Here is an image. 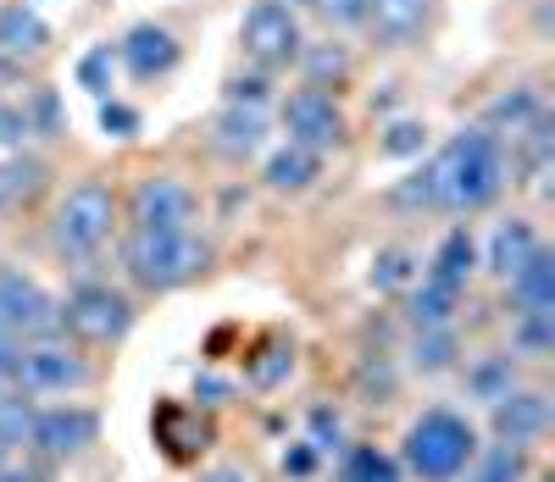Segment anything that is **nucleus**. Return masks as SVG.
Instances as JSON below:
<instances>
[{
  "label": "nucleus",
  "instance_id": "obj_1",
  "mask_svg": "<svg viewBox=\"0 0 555 482\" xmlns=\"http://www.w3.org/2000/svg\"><path fill=\"white\" fill-rule=\"evenodd\" d=\"M505 183H512V161H505L494 128H461L428 161V200L439 211H455V217H473V211L494 206L505 195Z\"/></svg>",
  "mask_w": 555,
  "mask_h": 482
},
{
  "label": "nucleus",
  "instance_id": "obj_2",
  "mask_svg": "<svg viewBox=\"0 0 555 482\" xmlns=\"http://www.w3.org/2000/svg\"><path fill=\"white\" fill-rule=\"evenodd\" d=\"M478 421L467 411L450 405H428L423 416H411V427L400 432V471L416 482H455L467 471V460L478 455Z\"/></svg>",
  "mask_w": 555,
  "mask_h": 482
},
{
  "label": "nucleus",
  "instance_id": "obj_3",
  "mask_svg": "<svg viewBox=\"0 0 555 482\" xmlns=\"http://www.w3.org/2000/svg\"><path fill=\"white\" fill-rule=\"evenodd\" d=\"M122 266L139 288L172 295V288L195 283L211 266V245L195 227H133L122 245Z\"/></svg>",
  "mask_w": 555,
  "mask_h": 482
},
{
  "label": "nucleus",
  "instance_id": "obj_4",
  "mask_svg": "<svg viewBox=\"0 0 555 482\" xmlns=\"http://www.w3.org/2000/svg\"><path fill=\"white\" fill-rule=\"evenodd\" d=\"M133 327V300L112 283H78L67 300H56V333H67L83 350H112Z\"/></svg>",
  "mask_w": 555,
  "mask_h": 482
},
{
  "label": "nucleus",
  "instance_id": "obj_5",
  "mask_svg": "<svg viewBox=\"0 0 555 482\" xmlns=\"http://www.w3.org/2000/svg\"><path fill=\"white\" fill-rule=\"evenodd\" d=\"M112 227H117V195L101 178L73 183L56 206V217H51V238H56L62 256H95L112 238Z\"/></svg>",
  "mask_w": 555,
  "mask_h": 482
},
{
  "label": "nucleus",
  "instance_id": "obj_6",
  "mask_svg": "<svg viewBox=\"0 0 555 482\" xmlns=\"http://www.w3.org/2000/svg\"><path fill=\"white\" fill-rule=\"evenodd\" d=\"M240 44H245V62L256 73H284L300 62L306 51V34H300V12L289 0H256L240 23Z\"/></svg>",
  "mask_w": 555,
  "mask_h": 482
},
{
  "label": "nucleus",
  "instance_id": "obj_7",
  "mask_svg": "<svg viewBox=\"0 0 555 482\" xmlns=\"http://www.w3.org/2000/svg\"><path fill=\"white\" fill-rule=\"evenodd\" d=\"M278 117H284L289 144H300V151H317V156L339 151V144L350 139V122H345L339 101H334L328 89H317V83L289 89V94H284V106H278Z\"/></svg>",
  "mask_w": 555,
  "mask_h": 482
},
{
  "label": "nucleus",
  "instance_id": "obj_8",
  "mask_svg": "<svg viewBox=\"0 0 555 482\" xmlns=\"http://www.w3.org/2000/svg\"><path fill=\"white\" fill-rule=\"evenodd\" d=\"M23 444L34 455H44V460H73L89 444H101V416L89 411V405H78V400L34 405V421H28V439Z\"/></svg>",
  "mask_w": 555,
  "mask_h": 482
},
{
  "label": "nucleus",
  "instance_id": "obj_9",
  "mask_svg": "<svg viewBox=\"0 0 555 482\" xmlns=\"http://www.w3.org/2000/svg\"><path fill=\"white\" fill-rule=\"evenodd\" d=\"M95 377L78 350H67L62 339H28L23 344V366H17V389L23 394H78Z\"/></svg>",
  "mask_w": 555,
  "mask_h": 482
},
{
  "label": "nucleus",
  "instance_id": "obj_10",
  "mask_svg": "<svg viewBox=\"0 0 555 482\" xmlns=\"http://www.w3.org/2000/svg\"><path fill=\"white\" fill-rule=\"evenodd\" d=\"M0 333H17V339H51L56 333V300L23 266H0Z\"/></svg>",
  "mask_w": 555,
  "mask_h": 482
},
{
  "label": "nucleus",
  "instance_id": "obj_11",
  "mask_svg": "<svg viewBox=\"0 0 555 482\" xmlns=\"http://www.w3.org/2000/svg\"><path fill=\"white\" fill-rule=\"evenodd\" d=\"M151 439L172 466H195L217 444V421H211V411H201L190 400H162L151 416Z\"/></svg>",
  "mask_w": 555,
  "mask_h": 482
},
{
  "label": "nucleus",
  "instance_id": "obj_12",
  "mask_svg": "<svg viewBox=\"0 0 555 482\" xmlns=\"http://www.w3.org/2000/svg\"><path fill=\"white\" fill-rule=\"evenodd\" d=\"M178 62H183V44H178V34L167 23H133L117 39V67L133 83H162Z\"/></svg>",
  "mask_w": 555,
  "mask_h": 482
},
{
  "label": "nucleus",
  "instance_id": "obj_13",
  "mask_svg": "<svg viewBox=\"0 0 555 482\" xmlns=\"http://www.w3.org/2000/svg\"><path fill=\"white\" fill-rule=\"evenodd\" d=\"M550 421H555V405H550V394H539V389H512L505 400L489 405V427H494L500 444L533 450L544 432H550Z\"/></svg>",
  "mask_w": 555,
  "mask_h": 482
},
{
  "label": "nucleus",
  "instance_id": "obj_14",
  "mask_svg": "<svg viewBox=\"0 0 555 482\" xmlns=\"http://www.w3.org/2000/svg\"><path fill=\"white\" fill-rule=\"evenodd\" d=\"M195 195L183 178H139L128 200V227H190Z\"/></svg>",
  "mask_w": 555,
  "mask_h": 482
},
{
  "label": "nucleus",
  "instance_id": "obj_15",
  "mask_svg": "<svg viewBox=\"0 0 555 482\" xmlns=\"http://www.w3.org/2000/svg\"><path fill=\"white\" fill-rule=\"evenodd\" d=\"M44 51H51V23H44L28 0H7V6H0V56L12 67H23Z\"/></svg>",
  "mask_w": 555,
  "mask_h": 482
},
{
  "label": "nucleus",
  "instance_id": "obj_16",
  "mask_svg": "<svg viewBox=\"0 0 555 482\" xmlns=\"http://www.w3.org/2000/svg\"><path fill=\"white\" fill-rule=\"evenodd\" d=\"M289 372H295V339H289V333H261V339L245 350V382L256 394L284 389Z\"/></svg>",
  "mask_w": 555,
  "mask_h": 482
},
{
  "label": "nucleus",
  "instance_id": "obj_17",
  "mask_svg": "<svg viewBox=\"0 0 555 482\" xmlns=\"http://www.w3.org/2000/svg\"><path fill=\"white\" fill-rule=\"evenodd\" d=\"M455 311H461V288H450V283L423 277V283L405 288V322H411L416 333H428V327H455Z\"/></svg>",
  "mask_w": 555,
  "mask_h": 482
},
{
  "label": "nucleus",
  "instance_id": "obj_18",
  "mask_svg": "<svg viewBox=\"0 0 555 482\" xmlns=\"http://www.w3.org/2000/svg\"><path fill=\"white\" fill-rule=\"evenodd\" d=\"M544 245V238L533 233V222H522V217H505L494 233H489V250H483V266L494 272V277H512L533 250Z\"/></svg>",
  "mask_w": 555,
  "mask_h": 482
},
{
  "label": "nucleus",
  "instance_id": "obj_19",
  "mask_svg": "<svg viewBox=\"0 0 555 482\" xmlns=\"http://www.w3.org/2000/svg\"><path fill=\"white\" fill-rule=\"evenodd\" d=\"M434 17V0H373V12H366V23H373V34L384 44H405L428 28Z\"/></svg>",
  "mask_w": 555,
  "mask_h": 482
},
{
  "label": "nucleus",
  "instance_id": "obj_20",
  "mask_svg": "<svg viewBox=\"0 0 555 482\" xmlns=\"http://www.w3.org/2000/svg\"><path fill=\"white\" fill-rule=\"evenodd\" d=\"M512 300H517V311H555V256L539 245L512 277Z\"/></svg>",
  "mask_w": 555,
  "mask_h": 482
},
{
  "label": "nucleus",
  "instance_id": "obj_21",
  "mask_svg": "<svg viewBox=\"0 0 555 482\" xmlns=\"http://www.w3.org/2000/svg\"><path fill=\"white\" fill-rule=\"evenodd\" d=\"M517 389V355L512 350H489V355H473L467 361V400L478 405H494Z\"/></svg>",
  "mask_w": 555,
  "mask_h": 482
},
{
  "label": "nucleus",
  "instance_id": "obj_22",
  "mask_svg": "<svg viewBox=\"0 0 555 482\" xmlns=\"http://www.w3.org/2000/svg\"><path fill=\"white\" fill-rule=\"evenodd\" d=\"M473 272H478V238H473L467 227H450V233L439 238V250H434V261H428L423 277L450 283V288H467Z\"/></svg>",
  "mask_w": 555,
  "mask_h": 482
},
{
  "label": "nucleus",
  "instance_id": "obj_23",
  "mask_svg": "<svg viewBox=\"0 0 555 482\" xmlns=\"http://www.w3.org/2000/svg\"><path fill=\"white\" fill-rule=\"evenodd\" d=\"M267 144V117H261V106H228L222 117H217V151L222 156H234V161H245V156H256Z\"/></svg>",
  "mask_w": 555,
  "mask_h": 482
},
{
  "label": "nucleus",
  "instance_id": "obj_24",
  "mask_svg": "<svg viewBox=\"0 0 555 482\" xmlns=\"http://www.w3.org/2000/svg\"><path fill=\"white\" fill-rule=\"evenodd\" d=\"M455 482H528V450L522 444H478V455L467 460Z\"/></svg>",
  "mask_w": 555,
  "mask_h": 482
},
{
  "label": "nucleus",
  "instance_id": "obj_25",
  "mask_svg": "<svg viewBox=\"0 0 555 482\" xmlns=\"http://www.w3.org/2000/svg\"><path fill=\"white\" fill-rule=\"evenodd\" d=\"M267 188L272 195H300V188H311L322 178V156L317 151H300V144H284L278 156H267Z\"/></svg>",
  "mask_w": 555,
  "mask_h": 482
},
{
  "label": "nucleus",
  "instance_id": "obj_26",
  "mask_svg": "<svg viewBox=\"0 0 555 482\" xmlns=\"http://www.w3.org/2000/svg\"><path fill=\"white\" fill-rule=\"evenodd\" d=\"M334 482H405V471H400V460H395L389 450H378V444H345Z\"/></svg>",
  "mask_w": 555,
  "mask_h": 482
},
{
  "label": "nucleus",
  "instance_id": "obj_27",
  "mask_svg": "<svg viewBox=\"0 0 555 482\" xmlns=\"http://www.w3.org/2000/svg\"><path fill=\"white\" fill-rule=\"evenodd\" d=\"M512 355H528V361L555 355V311H517V322H512Z\"/></svg>",
  "mask_w": 555,
  "mask_h": 482
},
{
  "label": "nucleus",
  "instance_id": "obj_28",
  "mask_svg": "<svg viewBox=\"0 0 555 482\" xmlns=\"http://www.w3.org/2000/svg\"><path fill=\"white\" fill-rule=\"evenodd\" d=\"M539 117H544V101H539L533 89H512V94H500V101L489 106V128H505L512 139L528 133Z\"/></svg>",
  "mask_w": 555,
  "mask_h": 482
},
{
  "label": "nucleus",
  "instance_id": "obj_29",
  "mask_svg": "<svg viewBox=\"0 0 555 482\" xmlns=\"http://www.w3.org/2000/svg\"><path fill=\"white\" fill-rule=\"evenodd\" d=\"M455 355H461L455 327H428V333H416V344H411V366L428 372V377H434V372H450Z\"/></svg>",
  "mask_w": 555,
  "mask_h": 482
},
{
  "label": "nucleus",
  "instance_id": "obj_30",
  "mask_svg": "<svg viewBox=\"0 0 555 482\" xmlns=\"http://www.w3.org/2000/svg\"><path fill=\"white\" fill-rule=\"evenodd\" d=\"M44 167L34 156H12V161H0V217H7L12 206H23L34 188H39Z\"/></svg>",
  "mask_w": 555,
  "mask_h": 482
},
{
  "label": "nucleus",
  "instance_id": "obj_31",
  "mask_svg": "<svg viewBox=\"0 0 555 482\" xmlns=\"http://www.w3.org/2000/svg\"><path fill=\"white\" fill-rule=\"evenodd\" d=\"M112 78H117V44H95V51L78 56V89H89L95 101L112 94Z\"/></svg>",
  "mask_w": 555,
  "mask_h": 482
},
{
  "label": "nucleus",
  "instance_id": "obj_32",
  "mask_svg": "<svg viewBox=\"0 0 555 482\" xmlns=\"http://www.w3.org/2000/svg\"><path fill=\"white\" fill-rule=\"evenodd\" d=\"M306 444L317 455H339L345 450V416L334 405H311L306 411Z\"/></svg>",
  "mask_w": 555,
  "mask_h": 482
},
{
  "label": "nucleus",
  "instance_id": "obj_33",
  "mask_svg": "<svg viewBox=\"0 0 555 482\" xmlns=\"http://www.w3.org/2000/svg\"><path fill=\"white\" fill-rule=\"evenodd\" d=\"M411 277H416V256L411 250H384L378 261H373V288H411Z\"/></svg>",
  "mask_w": 555,
  "mask_h": 482
},
{
  "label": "nucleus",
  "instance_id": "obj_34",
  "mask_svg": "<svg viewBox=\"0 0 555 482\" xmlns=\"http://www.w3.org/2000/svg\"><path fill=\"white\" fill-rule=\"evenodd\" d=\"M423 144H428V128L411 122V117H400V122H389V133H384V156H423Z\"/></svg>",
  "mask_w": 555,
  "mask_h": 482
},
{
  "label": "nucleus",
  "instance_id": "obj_35",
  "mask_svg": "<svg viewBox=\"0 0 555 482\" xmlns=\"http://www.w3.org/2000/svg\"><path fill=\"white\" fill-rule=\"evenodd\" d=\"M23 122H28V133L39 128V133H62V112H56V94L51 89H39L34 101L23 106Z\"/></svg>",
  "mask_w": 555,
  "mask_h": 482
},
{
  "label": "nucleus",
  "instance_id": "obj_36",
  "mask_svg": "<svg viewBox=\"0 0 555 482\" xmlns=\"http://www.w3.org/2000/svg\"><path fill=\"white\" fill-rule=\"evenodd\" d=\"M311 6L328 17V23H339V28H356V23H366L373 0H311Z\"/></svg>",
  "mask_w": 555,
  "mask_h": 482
},
{
  "label": "nucleus",
  "instance_id": "obj_37",
  "mask_svg": "<svg viewBox=\"0 0 555 482\" xmlns=\"http://www.w3.org/2000/svg\"><path fill=\"white\" fill-rule=\"evenodd\" d=\"M139 122H145V117H139L133 106H122V101H101V128H106L112 139H133Z\"/></svg>",
  "mask_w": 555,
  "mask_h": 482
},
{
  "label": "nucleus",
  "instance_id": "obj_38",
  "mask_svg": "<svg viewBox=\"0 0 555 482\" xmlns=\"http://www.w3.org/2000/svg\"><path fill=\"white\" fill-rule=\"evenodd\" d=\"M300 62H306V83H317L322 89V78H345V51H300Z\"/></svg>",
  "mask_w": 555,
  "mask_h": 482
},
{
  "label": "nucleus",
  "instance_id": "obj_39",
  "mask_svg": "<svg viewBox=\"0 0 555 482\" xmlns=\"http://www.w3.org/2000/svg\"><path fill=\"white\" fill-rule=\"evenodd\" d=\"M278 466H284V477H295V482H306V477H317V466H322V455L300 439V444H289L284 450V460H278Z\"/></svg>",
  "mask_w": 555,
  "mask_h": 482
},
{
  "label": "nucleus",
  "instance_id": "obj_40",
  "mask_svg": "<svg viewBox=\"0 0 555 482\" xmlns=\"http://www.w3.org/2000/svg\"><path fill=\"white\" fill-rule=\"evenodd\" d=\"M261 101H267V73L228 78V106H261Z\"/></svg>",
  "mask_w": 555,
  "mask_h": 482
},
{
  "label": "nucleus",
  "instance_id": "obj_41",
  "mask_svg": "<svg viewBox=\"0 0 555 482\" xmlns=\"http://www.w3.org/2000/svg\"><path fill=\"white\" fill-rule=\"evenodd\" d=\"M23 344H28V339H17V333H0V382H17Z\"/></svg>",
  "mask_w": 555,
  "mask_h": 482
},
{
  "label": "nucleus",
  "instance_id": "obj_42",
  "mask_svg": "<svg viewBox=\"0 0 555 482\" xmlns=\"http://www.w3.org/2000/svg\"><path fill=\"white\" fill-rule=\"evenodd\" d=\"M228 382H217V377H195V400H201V411H217V405H228Z\"/></svg>",
  "mask_w": 555,
  "mask_h": 482
},
{
  "label": "nucleus",
  "instance_id": "obj_43",
  "mask_svg": "<svg viewBox=\"0 0 555 482\" xmlns=\"http://www.w3.org/2000/svg\"><path fill=\"white\" fill-rule=\"evenodd\" d=\"M23 139H28L23 106H0V144H23Z\"/></svg>",
  "mask_w": 555,
  "mask_h": 482
},
{
  "label": "nucleus",
  "instance_id": "obj_44",
  "mask_svg": "<svg viewBox=\"0 0 555 482\" xmlns=\"http://www.w3.org/2000/svg\"><path fill=\"white\" fill-rule=\"evenodd\" d=\"M201 482H256V477H250L245 466H211V471H206Z\"/></svg>",
  "mask_w": 555,
  "mask_h": 482
},
{
  "label": "nucleus",
  "instance_id": "obj_45",
  "mask_svg": "<svg viewBox=\"0 0 555 482\" xmlns=\"http://www.w3.org/2000/svg\"><path fill=\"white\" fill-rule=\"evenodd\" d=\"M0 482H34L28 471H17V466H0Z\"/></svg>",
  "mask_w": 555,
  "mask_h": 482
},
{
  "label": "nucleus",
  "instance_id": "obj_46",
  "mask_svg": "<svg viewBox=\"0 0 555 482\" xmlns=\"http://www.w3.org/2000/svg\"><path fill=\"white\" fill-rule=\"evenodd\" d=\"M12 73H17V67H12V62H7V56H0V83H7V78H12Z\"/></svg>",
  "mask_w": 555,
  "mask_h": 482
},
{
  "label": "nucleus",
  "instance_id": "obj_47",
  "mask_svg": "<svg viewBox=\"0 0 555 482\" xmlns=\"http://www.w3.org/2000/svg\"><path fill=\"white\" fill-rule=\"evenodd\" d=\"M528 482H555V477H550V471H539V477H533V471H528Z\"/></svg>",
  "mask_w": 555,
  "mask_h": 482
},
{
  "label": "nucleus",
  "instance_id": "obj_48",
  "mask_svg": "<svg viewBox=\"0 0 555 482\" xmlns=\"http://www.w3.org/2000/svg\"><path fill=\"white\" fill-rule=\"evenodd\" d=\"M0 394H7V382H0Z\"/></svg>",
  "mask_w": 555,
  "mask_h": 482
}]
</instances>
